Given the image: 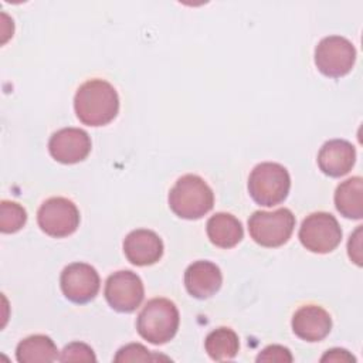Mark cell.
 <instances>
[{"instance_id":"cell-5","label":"cell","mask_w":363,"mask_h":363,"mask_svg":"<svg viewBox=\"0 0 363 363\" xmlns=\"http://www.w3.org/2000/svg\"><path fill=\"white\" fill-rule=\"evenodd\" d=\"M295 216L288 208L255 211L248 218L251 238L261 247L275 248L285 244L294 231Z\"/></svg>"},{"instance_id":"cell-21","label":"cell","mask_w":363,"mask_h":363,"mask_svg":"<svg viewBox=\"0 0 363 363\" xmlns=\"http://www.w3.org/2000/svg\"><path fill=\"white\" fill-rule=\"evenodd\" d=\"M157 359L167 360V357L153 354L145 346H142L139 343H130L118 350L116 356L113 357V362H116V363H119V362H150V360H157Z\"/></svg>"},{"instance_id":"cell-4","label":"cell","mask_w":363,"mask_h":363,"mask_svg":"<svg viewBox=\"0 0 363 363\" xmlns=\"http://www.w3.org/2000/svg\"><path fill=\"white\" fill-rule=\"evenodd\" d=\"M291 187L288 170L272 162L257 164L248 177V191L252 200L261 206L272 207L282 203Z\"/></svg>"},{"instance_id":"cell-22","label":"cell","mask_w":363,"mask_h":363,"mask_svg":"<svg viewBox=\"0 0 363 363\" xmlns=\"http://www.w3.org/2000/svg\"><path fill=\"white\" fill-rule=\"evenodd\" d=\"M58 359L61 362H96L94 350L81 342H72L67 345Z\"/></svg>"},{"instance_id":"cell-11","label":"cell","mask_w":363,"mask_h":363,"mask_svg":"<svg viewBox=\"0 0 363 363\" xmlns=\"http://www.w3.org/2000/svg\"><path fill=\"white\" fill-rule=\"evenodd\" d=\"M50 155L60 163L82 162L91 152V138L79 128H62L48 140Z\"/></svg>"},{"instance_id":"cell-8","label":"cell","mask_w":363,"mask_h":363,"mask_svg":"<svg viewBox=\"0 0 363 363\" xmlns=\"http://www.w3.org/2000/svg\"><path fill=\"white\" fill-rule=\"evenodd\" d=\"M37 223L47 235L62 238L71 235L78 228L79 211L71 200L65 197H51L40 206Z\"/></svg>"},{"instance_id":"cell-14","label":"cell","mask_w":363,"mask_h":363,"mask_svg":"<svg viewBox=\"0 0 363 363\" xmlns=\"http://www.w3.org/2000/svg\"><path fill=\"white\" fill-rule=\"evenodd\" d=\"M223 284L220 268L210 261H196L184 272V285L187 292L197 299L213 296Z\"/></svg>"},{"instance_id":"cell-2","label":"cell","mask_w":363,"mask_h":363,"mask_svg":"<svg viewBox=\"0 0 363 363\" xmlns=\"http://www.w3.org/2000/svg\"><path fill=\"white\" fill-rule=\"evenodd\" d=\"M213 190L197 174L182 176L169 193V206L180 218H201L213 208Z\"/></svg>"},{"instance_id":"cell-16","label":"cell","mask_w":363,"mask_h":363,"mask_svg":"<svg viewBox=\"0 0 363 363\" xmlns=\"http://www.w3.org/2000/svg\"><path fill=\"white\" fill-rule=\"evenodd\" d=\"M206 227L210 241L220 248H233L244 235L240 220L228 213H216L208 218Z\"/></svg>"},{"instance_id":"cell-17","label":"cell","mask_w":363,"mask_h":363,"mask_svg":"<svg viewBox=\"0 0 363 363\" xmlns=\"http://www.w3.org/2000/svg\"><path fill=\"white\" fill-rule=\"evenodd\" d=\"M335 206L337 211L352 220L363 217V180L359 176L342 182L335 191Z\"/></svg>"},{"instance_id":"cell-13","label":"cell","mask_w":363,"mask_h":363,"mask_svg":"<svg viewBox=\"0 0 363 363\" xmlns=\"http://www.w3.org/2000/svg\"><path fill=\"white\" fill-rule=\"evenodd\" d=\"M330 329V315L322 306L305 305L292 316V330L302 340L319 342L329 335Z\"/></svg>"},{"instance_id":"cell-7","label":"cell","mask_w":363,"mask_h":363,"mask_svg":"<svg viewBox=\"0 0 363 363\" xmlns=\"http://www.w3.org/2000/svg\"><path fill=\"white\" fill-rule=\"evenodd\" d=\"M356 61L353 44L340 35H329L319 41L315 48L318 69L330 78H340L350 72Z\"/></svg>"},{"instance_id":"cell-12","label":"cell","mask_w":363,"mask_h":363,"mask_svg":"<svg viewBox=\"0 0 363 363\" xmlns=\"http://www.w3.org/2000/svg\"><path fill=\"white\" fill-rule=\"evenodd\" d=\"M123 252L128 261L138 267L157 262L163 255V242L152 230H133L123 241Z\"/></svg>"},{"instance_id":"cell-25","label":"cell","mask_w":363,"mask_h":363,"mask_svg":"<svg viewBox=\"0 0 363 363\" xmlns=\"http://www.w3.org/2000/svg\"><path fill=\"white\" fill-rule=\"evenodd\" d=\"M320 362H356V359L345 349H330L322 357Z\"/></svg>"},{"instance_id":"cell-19","label":"cell","mask_w":363,"mask_h":363,"mask_svg":"<svg viewBox=\"0 0 363 363\" xmlns=\"http://www.w3.org/2000/svg\"><path fill=\"white\" fill-rule=\"evenodd\" d=\"M204 347L213 360L223 362L235 357L240 349V340L233 329L221 326L207 335Z\"/></svg>"},{"instance_id":"cell-9","label":"cell","mask_w":363,"mask_h":363,"mask_svg":"<svg viewBox=\"0 0 363 363\" xmlns=\"http://www.w3.org/2000/svg\"><path fill=\"white\" fill-rule=\"evenodd\" d=\"M145 296L142 279L129 269L116 271L105 282V298L118 312L129 313L140 306Z\"/></svg>"},{"instance_id":"cell-24","label":"cell","mask_w":363,"mask_h":363,"mask_svg":"<svg viewBox=\"0 0 363 363\" xmlns=\"http://www.w3.org/2000/svg\"><path fill=\"white\" fill-rule=\"evenodd\" d=\"M347 254L356 265H362V225H359L350 235L347 242Z\"/></svg>"},{"instance_id":"cell-15","label":"cell","mask_w":363,"mask_h":363,"mask_svg":"<svg viewBox=\"0 0 363 363\" xmlns=\"http://www.w3.org/2000/svg\"><path fill=\"white\" fill-rule=\"evenodd\" d=\"M356 160L354 146L343 139H332L326 142L318 153L319 169L330 177L347 174Z\"/></svg>"},{"instance_id":"cell-6","label":"cell","mask_w":363,"mask_h":363,"mask_svg":"<svg viewBox=\"0 0 363 363\" xmlns=\"http://www.w3.org/2000/svg\"><path fill=\"white\" fill-rule=\"evenodd\" d=\"M299 240L311 252L328 254L342 241V230L337 220L325 211L309 214L299 228Z\"/></svg>"},{"instance_id":"cell-1","label":"cell","mask_w":363,"mask_h":363,"mask_svg":"<svg viewBox=\"0 0 363 363\" xmlns=\"http://www.w3.org/2000/svg\"><path fill=\"white\" fill-rule=\"evenodd\" d=\"M74 109L84 125L104 126L116 118L119 96L109 82L99 78L89 79L78 88Z\"/></svg>"},{"instance_id":"cell-18","label":"cell","mask_w":363,"mask_h":363,"mask_svg":"<svg viewBox=\"0 0 363 363\" xmlns=\"http://www.w3.org/2000/svg\"><path fill=\"white\" fill-rule=\"evenodd\" d=\"M16 359L20 363H50L58 359V349L51 337L33 335L17 345Z\"/></svg>"},{"instance_id":"cell-23","label":"cell","mask_w":363,"mask_h":363,"mask_svg":"<svg viewBox=\"0 0 363 363\" xmlns=\"http://www.w3.org/2000/svg\"><path fill=\"white\" fill-rule=\"evenodd\" d=\"M257 362H277V363H291L292 354L288 347H284L281 345H271L265 347L258 356Z\"/></svg>"},{"instance_id":"cell-3","label":"cell","mask_w":363,"mask_h":363,"mask_svg":"<svg viewBox=\"0 0 363 363\" xmlns=\"http://www.w3.org/2000/svg\"><path fill=\"white\" fill-rule=\"evenodd\" d=\"M179 322V311L170 299L153 298L139 312L136 329L149 343L163 345L174 337Z\"/></svg>"},{"instance_id":"cell-10","label":"cell","mask_w":363,"mask_h":363,"mask_svg":"<svg viewBox=\"0 0 363 363\" xmlns=\"http://www.w3.org/2000/svg\"><path fill=\"white\" fill-rule=\"evenodd\" d=\"M60 285L68 301L74 303H86L98 294L101 281L92 265L85 262H72L62 269Z\"/></svg>"},{"instance_id":"cell-20","label":"cell","mask_w":363,"mask_h":363,"mask_svg":"<svg viewBox=\"0 0 363 363\" xmlns=\"http://www.w3.org/2000/svg\"><path fill=\"white\" fill-rule=\"evenodd\" d=\"M27 221L26 210L16 201L3 200L0 204V230L4 234L18 231Z\"/></svg>"}]
</instances>
